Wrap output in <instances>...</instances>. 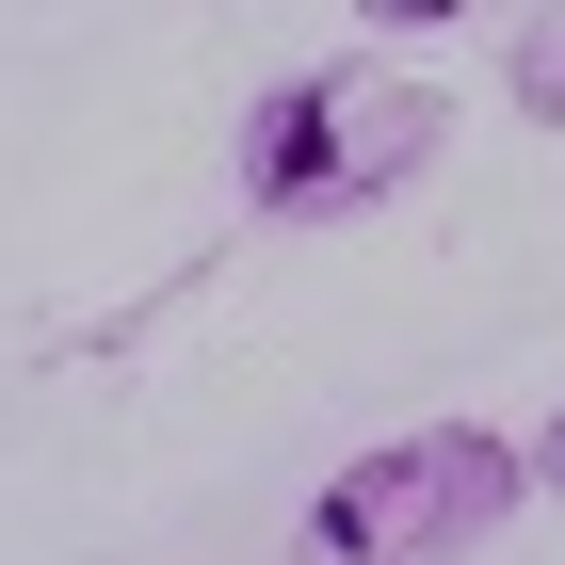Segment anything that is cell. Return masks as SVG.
Masks as SVG:
<instances>
[{
  "mask_svg": "<svg viewBox=\"0 0 565 565\" xmlns=\"http://www.w3.org/2000/svg\"><path fill=\"white\" fill-rule=\"evenodd\" d=\"M420 146H436V97H420V82L323 65V82H275V97H259V130H243V194H259V211H372Z\"/></svg>",
  "mask_w": 565,
  "mask_h": 565,
  "instance_id": "cell-1",
  "label": "cell"
},
{
  "mask_svg": "<svg viewBox=\"0 0 565 565\" xmlns=\"http://www.w3.org/2000/svg\"><path fill=\"white\" fill-rule=\"evenodd\" d=\"M518 501V452L501 436H388V452H355L323 501H307V550L323 565H436V550H469L484 518Z\"/></svg>",
  "mask_w": 565,
  "mask_h": 565,
  "instance_id": "cell-2",
  "label": "cell"
},
{
  "mask_svg": "<svg viewBox=\"0 0 565 565\" xmlns=\"http://www.w3.org/2000/svg\"><path fill=\"white\" fill-rule=\"evenodd\" d=\"M518 97H533V114H565V33H518Z\"/></svg>",
  "mask_w": 565,
  "mask_h": 565,
  "instance_id": "cell-3",
  "label": "cell"
},
{
  "mask_svg": "<svg viewBox=\"0 0 565 565\" xmlns=\"http://www.w3.org/2000/svg\"><path fill=\"white\" fill-rule=\"evenodd\" d=\"M533 484H565V420H550V436H533Z\"/></svg>",
  "mask_w": 565,
  "mask_h": 565,
  "instance_id": "cell-4",
  "label": "cell"
}]
</instances>
